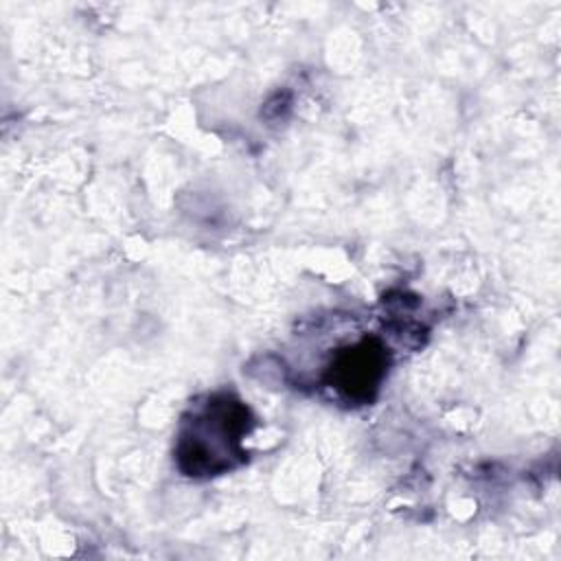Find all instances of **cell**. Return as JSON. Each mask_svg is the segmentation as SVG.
<instances>
[{"label": "cell", "instance_id": "6da1fadb", "mask_svg": "<svg viewBox=\"0 0 561 561\" xmlns=\"http://www.w3.org/2000/svg\"><path fill=\"white\" fill-rule=\"evenodd\" d=\"M250 427L248 408L228 397H213L188 421L178 440V465L188 476H215L230 469L232 456H243L239 440Z\"/></svg>", "mask_w": 561, "mask_h": 561}, {"label": "cell", "instance_id": "7a4b0ae2", "mask_svg": "<svg viewBox=\"0 0 561 561\" xmlns=\"http://www.w3.org/2000/svg\"><path fill=\"white\" fill-rule=\"evenodd\" d=\"M388 353L379 340L366 337L359 344L344 348L329 366V383L344 397L368 401L386 375Z\"/></svg>", "mask_w": 561, "mask_h": 561}]
</instances>
